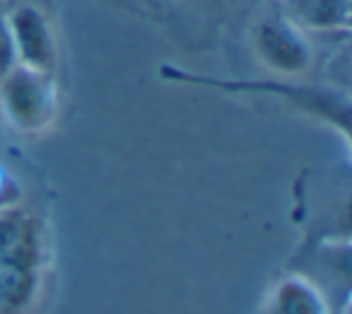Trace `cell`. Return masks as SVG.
Masks as SVG:
<instances>
[{
  "label": "cell",
  "instance_id": "8",
  "mask_svg": "<svg viewBox=\"0 0 352 314\" xmlns=\"http://www.w3.org/2000/svg\"><path fill=\"white\" fill-rule=\"evenodd\" d=\"M179 3H188V6H222L225 0H179Z\"/></svg>",
  "mask_w": 352,
  "mask_h": 314
},
{
  "label": "cell",
  "instance_id": "2",
  "mask_svg": "<svg viewBox=\"0 0 352 314\" xmlns=\"http://www.w3.org/2000/svg\"><path fill=\"white\" fill-rule=\"evenodd\" d=\"M0 107L10 126L25 136L49 131L58 116L54 75L15 65L0 80Z\"/></svg>",
  "mask_w": 352,
  "mask_h": 314
},
{
  "label": "cell",
  "instance_id": "6",
  "mask_svg": "<svg viewBox=\"0 0 352 314\" xmlns=\"http://www.w3.org/2000/svg\"><path fill=\"white\" fill-rule=\"evenodd\" d=\"M263 314H331V309L311 280L294 273L275 283Z\"/></svg>",
  "mask_w": 352,
  "mask_h": 314
},
{
  "label": "cell",
  "instance_id": "1",
  "mask_svg": "<svg viewBox=\"0 0 352 314\" xmlns=\"http://www.w3.org/2000/svg\"><path fill=\"white\" fill-rule=\"evenodd\" d=\"M254 56L283 80L302 78L314 68V44L304 30H299L292 20L275 6L261 12L249 30Z\"/></svg>",
  "mask_w": 352,
  "mask_h": 314
},
{
  "label": "cell",
  "instance_id": "4",
  "mask_svg": "<svg viewBox=\"0 0 352 314\" xmlns=\"http://www.w3.org/2000/svg\"><path fill=\"white\" fill-rule=\"evenodd\" d=\"M17 65L54 75L58 68V39L51 17L36 3H20L6 12Z\"/></svg>",
  "mask_w": 352,
  "mask_h": 314
},
{
  "label": "cell",
  "instance_id": "3",
  "mask_svg": "<svg viewBox=\"0 0 352 314\" xmlns=\"http://www.w3.org/2000/svg\"><path fill=\"white\" fill-rule=\"evenodd\" d=\"M166 75H174L176 80H191V83H206L212 87H225L232 92H265V94H278V97L292 102L299 112H307L316 118H323L326 123H331L333 128L342 133L347 138V126H350V102H347V94H338L333 90L323 87H302V85H292L278 80V83H225V80H208V78H188L184 73H171L164 70Z\"/></svg>",
  "mask_w": 352,
  "mask_h": 314
},
{
  "label": "cell",
  "instance_id": "5",
  "mask_svg": "<svg viewBox=\"0 0 352 314\" xmlns=\"http://www.w3.org/2000/svg\"><path fill=\"white\" fill-rule=\"evenodd\" d=\"M278 6L307 34H350L352 0H278Z\"/></svg>",
  "mask_w": 352,
  "mask_h": 314
},
{
  "label": "cell",
  "instance_id": "7",
  "mask_svg": "<svg viewBox=\"0 0 352 314\" xmlns=\"http://www.w3.org/2000/svg\"><path fill=\"white\" fill-rule=\"evenodd\" d=\"M15 65L17 59H15V49H12L10 32H8L6 12H0V80L6 78Z\"/></svg>",
  "mask_w": 352,
  "mask_h": 314
},
{
  "label": "cell",
  "instance_id": "9",
  "mask_svg": "<svg viewBox=\"0 0 352 314\" xmlns=\"http://www.w3.org/2000/svg\"><path fill=\"white\" fill-rule=\"evenodd\" d=\"M6 184H8V177H6V172L0 169V201H6Z\"/></svg>",
  "mask_w": 352,
  "mask_h": 314
}]
</instances>
